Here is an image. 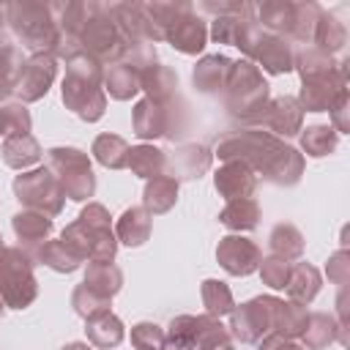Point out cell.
Here are the masks:
<instances>
[{
    "mask_svg": "<svg viewBox=\"0 0 350 350\" xmlns=\"http://www.w3.org/2000/svg\"><path fill=\"white\" fill-rule=\"evenodd\" d=\"M312 44H317V49H323V52H336V49H342V44H345V25L336 19V16H328L325 11H323V16H320V22H317V27H314V36H312Z\"/></svg>",
    "mask_w": 350,
    "mask_h": 350,
    "instance_id": "33",
    "label": "cell"
},
{
    "mask_svg": "<svg viewBox=\"0 0 350 350\" xmlns=\"http://www.w3.org/2000/svg\"><path fill=\"white\" fill-rule=\"evenodd\" d=\"M85 323H88V325H85L88 339H90L96 347L109 350V347H118V345H120V339H123V323H120L109 309H107V312H98V314H93V317H88Z\"/></svg>",
    "mask_w": 350,
    "mask_h": 350,
    "instance_id": "22",
    "label": "cell"
},
{
    "mask_svg": "<svg viewBox=\"0 0 350 350\" xmlns=\"http://www.w3.org/2000/svg\"><path fill=\"white\" fill-rule=\"evenodd\" d=\"M0 137H3V134H0Z\"/></svg>",
    "mask_w": 350,
    "mask_h": 350,
    "instance_id": "50",
    "label": "cell"
},
{
    "mask_svg": "<svg viewBox=\"0 0 350 350\" xmlns=\"http://www.w3.org/2000/svg\"><path fill=\"white\" fill-rule=\"evenodd\" d=\"M178 200V180L172 175H156L145 186V211L148 213H167Z\"/></svg>",
    "mask_w": 350,
    "mask_h": 350,
    "instance_id": "25",
    "label": "cell"
},
{
    "mask_svg": "<svg viewBox=\"0 0 350 350\" xmlns=\"http://www.w3.org/2000/svg\"><path fill=\"white\" fill-rule=\"evenodd\" d=\"M139 68H134V66H129V63H115V66H109L107 71H104V88H107V93L112 96V98H118V101H126V98H131L137 90H142V85H139Z\"/></svg>",
    "mask_w": 350,
    "mask_h": 350,
    "instance_id": "19",
    "label": "cell"
},
{
    "mask_svg": "<svg viewBox=\"0 0 350 350\" xmlns=\"http://www.w3.org/2000/svg\"><path fill=\"white\" fill-rule=\"evenodd\" d=\"M254 186H257V178H254V170L243 161H227L219 172H216V189L224 200H246L254 194Z\"/></svg>",
    "mask_w": 350,
    "mask_h": 350,
    "instance_id": "15",
    "label": "cell"
},
{
    "mask_svg": "<svg viewBox=\"0 0 350 350\" xmlns=\"http://www.w3.org/2000/svg\"><path fill=\"white\" fill-rule=\"evenodd\" d=\"M3 249H5V246H3V235H0V252H3Z\"/></svg>",
    "mask_w": 350,
    "mask_h": 350,
    "instance_id": "47",
    "label": "cell"
},
{
    "mask_svg": "<svg viewBox=\"0 0 350 350\" xmlns=\"http://www.w3.org/2000/svg\"><path fill=\"white\" fill-rule=\"evenodd\" d=\"M101 79H104L101 63L93 60L88 52H77L74 57L66 60L63 104L88 123L98 120L104 115V107H107Z\"/></svg>",
    "mask_w": 350,
    "mask_h": 350,
    "instance_id": "2",
    "label": "cell"
},
{
    "mask_svg": "<svg viewBox=\"0 0 350 350\" xmlns=\"http://www.w3.org/2000/svg\"><path fill=\"white\" fill-rule=\"evenodd\" d=\"M257 350H301V347L279 334H268V336H262V342H257Z\"/></svg>",
    "mask_w": 350,
    "mask_h": 350,
    "instance_id": "43",
    "label": "cell"
},
{
    "mask_svg": "<svg viewBox=\"0 0 350 350\" xmlns=\"http://www.w3.org/2000/svg\"><path fill=\"white\" fill-rule=\"evenodd\" d=\"M5 22L22 46L33 55H55L60 44V27L52 3H8Z\"/></svg>",
    "mask_w": 350,
    "mask_h": 350,
    "instance_id": "4",
    "label": "cell"
},
{
    "mask_svg": "<svg viewBox=\"0 0 350 350\" xmlns=\"http://www.w3.org/2000/svg\"><path fill=\"white\" fill-rule=\"evenodd\" d=\"M14 194L19 197L22 205H27L30 211H38L44 216H55L63 208L66 191L60 186V180L46 170H33V172H22L14 180Z\"/></svg>",
    "mask_w": 350,
    "mask_h": 350,
    "instance_id": "9",
    "label": "cell"
},
{
    "mask_svg": "<svg viewBox=\"0 0 350 350\" xmlns=\"http://www.w3.org/2000/svg\"><path fill=\"white\" fill-rule=\"evenodd\" d=\"M46 170L60 180L66 197H71L77 202L93 197L96 178L90 172L88 153H82L77 148H52V150H46Z\"/></svg>",
    "mask_w": 350,
    "mask_h": 350,
    "instance_id": "8",
    "label": "cell"
},
{
    "mask_svg": "<svg viewBox=\"0 0 350 350\" xmlns=\"http://www.w3.org/2000/svg\"><path fill=\"white\" fill-rule=\"evenodd\" d=\"M216 260L221 262V268L232 276H246L260 265V249L254 241L241 238V235H227L219 241L216 249Z\"/></svg>",
    "mask_w": 350,
    "mask_h": 350,
    "instance_id": "13",
    "label": "cell"
},
{
    "mask_svg": "<svg viewBox=\"0 0 350 350\" xmlns=\"http://www.w3.org/2000/svg\"><path fill=\"white\" fill-rule=\"evenodd\" d=\"M93 153L98 159V164L109 167V170H123L129 161V145L126 139L115 137V134H101L93 142Z\"/></svg>",
    "mask_w": 350,
    "mask_h": 350,
    "instance_id": "32",
    "label": "cell"
},
{
    "mask_svg": "<svg viewBox=\"0 0 350 350\" xmlns=\"http://www.w3.org/2000/svg\"><path fill=\"white\" fill-rule=\"evenodd\" d=\"M38 260H41L44 265H49L52 271H60V273H71V271H77L79 262H82L77 254H71V252L63 246V241H46V243L38 249Z\"/></svg>",
    "mask_w": 350,
    "mask_h": 350,
    "instance_id": "35",
    "label": "cell"
},
{
    "mask_svg": "<svg viewBox=\"0 0 350 350\" xmlns=\"http://www.w3.org/2000/svg\"><path fill=\"white\" fill-rule=\"evenodd\" d=\"M63 350H93V347H88V345H82V342H71V345H66Z\"/></svg>",
    "mask_w": 350,
    "mask_h": 350,
    "instance_id": "45",
    "label": "cell"
},
{
    "mask_svg": "<svg viewBox=\"0 0 350 350\" xmlns=\"http://www.w3.org/2000/svg\"><path fill=\"white\" fill-rule=\"evenodd\" d=\"M304 150L309 153V156H325L328 150H334V145H336V134H334V129H328V126H312V129H306L304 131Z\"/></svg>",
    "mask_w": 350,
    "mask_h": 350,
    "instance_id": "38",
    "label": "cell"
},
{
    "mask_svg": "<svg viewBox=\"0 0 350 350\" xmlns=\"http://www.w3.org/2000/svg\"><path fill=\"white\" fill-rule=\"evenodd\" d=\"M221 350H232V347H230V345H227V347H221Z\"/></svg>",
    "mask_w": 350,
    "mask_h": 350,
    "instance_id": "49",
    "label": "cell"
},
{
    "mask_svg": "<svg viewBox=\"0 0 350 350\" xmlns=\"http://www.w3.org/2000/svg\"><path fill=\"white\" fill-rule=\"evenodd\" d=\"M41 159V148L30 134H11L3 142V161L14 170H27Z\"/></svg>",
    "mask_w": 350,
    "mask_h": 350,
    "instance_id": "24",
    "label": "cell"
},
{
    "mask_svg": "<svg viewBox=\"0 0 350 350\" xmlns=\"http://www.w3.org/2000/svg\"><path fill=\"white\" fill-rule=\"evenodd\" d=\"M172 167V178H200L208 167H211V153L202 145H183L172 153L170 159Z\"/></svg>",
    "mask_w": 350,
    "mask_h": 350,
    "instance_id": "21",
    "label": "cell"
},
{
    "mask_svg": "<svg viewBox=\"0 0 350 350\" xmlns=\"http://www.w3.org/2000/svg\"><path fill=\"white\" fill-rule=\"evenodd\" d=\"M224 90H227V109L235 118H241L243 123L249 118H254L268 104V82L262 79L260 68L249 60L232 63Z\"/></svg>",
    "mask_w": 350,
    "mask_h": 350,
    "instance_id": "5",
    "label": "cell"
},
{
    "mask_svg": "<svg viewBox=\"0 0 350 350\" xmlns=\"http://www.w3.org/2000/svg\"><path fill=\"white\" fill-rule=\"evenodd\" d=\"M273 301L276 298H254L232 309V336L241 342H260L273 331Z\"/></svg>",
    "mask_w": 350,
    "mask_h": 350,
    "instance_id": "10",
    "label": "cell"
},
{
    "mask_svg": "<svg viewBox=\"0 0 350 350\" xmlns=\"http://www.w3.org/2000/svg\"><path fill=\"white\" fill-rule=\"evenodd\" d=\"M257 219H260V208L252 197L246 200H232L227 202V208L219 213V221L230 230H254L257 227Z\"/></svg>",
    "mask_w": 350,
    "mask_h": 350,
    "instance_id": "30",
    "label": "cell"
},
{
    "mask_svg": "<svg viewBox=\"0 0 350 350\" xmlns=\"http://www.w3.org/2000/svg\"><path fill=\"white\" fill-rule=\"evenodd\" d=\"M230 71H232V60L230 57L208 55L194 68V88L200 93H219V90H224V85L230 79Z\"/></svg>",
    "mask_w": 350,
    "mask_h": 350,
    "instance_id": "18",
    "label": "cell"
},
{
    "mask_svg": "<svg viewBox=\"0 0 350 350\" xmlns=\"http://www.w3.org/2000/svg\"><path fill=\"white\" fill-rule=\"evenodd\" d=\"M216 153L224 161H243L282 186H293L301 178L304 167L301 156L293 148L265 131H232L219 142Z\"/></svg>",
    "mask_w": 350,
    "mask_h": 350,
    "instance_id": "1",
    "label": "cell"
},
{
    "mask_svg": "<svg viewBox=\"0 0 350 350\" xmlns=\"http://www.w3.org/2000/svg\"><path fill=\"white\" fill-rule=\"evenodd\" d=\"M3 25H5V5H0V33H3Z\"/></svg>",
    "mask_w": 350,
    "mask_h": 350,
    "instance_id": "46",
    "label": "cell"
},
{
    "mask_svg": "<svg viewBox=\"0 0 350 350\" xmlns=\"http://www.w3.org/2000/svg\"><path fill=\"white\" fill-rule=\"evenodd\" d=\"M246 123L252 126H262L268 131H276V134H284V137H293L298 129H301V107L295 98H276V101H268L254 118H249Z\"/></svg>",
    "mask_w": 350,
    "mask_h": 350,
    "instance_id": "14",
    "label": "cell"
},
{
    "mask_svg": "<svg viewBox=\"0 0 350 350\" xmlns=\"http://www.w3.org/2000/svg\"><path fill=\"white\" fill-rule=\"evenodd\" d=\"M38 287L33 276V260L27 252L11 246L0 252V298L14 309H25L33 304Z\"/></svg>",
    "mask_w": 350,
    "mask_h": 350,
    "instance_id": "7",
    "label": "cell"
},
{
    "mask_svg": "<svg viewBox=\"0 0 350 350\" xmlns=\"http://www.w3.org/2000/svg\"><path fill=\"white\" fill-rule=\"evenodd\" d=\"M55 71H57L55 55H30L14 77V90L19 93L22 101H38L41 96H46Z\"/></svg>",
    "mask_w": 350,
    "mask_h": 350,
    "instance_id": "12",
    "label": "cell"
},
{
    "mask_svg": "<svg viewBox=\"0 0 350 350\" xmlns=\"http://www.w3.org/2000/svg\"><path fill=\"white\" fill-rule=\"evenodd\" d=\"M8 93H14V74H8V71L0 68V101H3Z\"/></svg>",
    "mask_w": 350,
    "mask_h": 350,
    "instance_id": "44",
    "label": "cell"
},
{
    "mask_svg": "<svg viewBox=\"0 0 350 350\" xmlns=\"http://www.w3.org/2000/svg\"><path fill=\"white\" fill-rule=\"evenodd\" d=\"M290 271H293V265H290L287 260L276 257V254H273V257H268V260H262V265H260L262 282H265V284H271L273 290H284V287H287Z\"/></svg>",
    "mask_w": 350,
    "mask_h": 350,
    "instance_id": "41",
    "label": "cell"
},
{
    "mask_svg": "<svg viewBox=\"0 0 350 350\" xmlns=\"http://www.w3.org/2000/svg\"><path fill=\"white\" fill-rule=\"evenodd\" d=\"M79 46L93 60L107 63V66H115L126 57V41H123L118 25L112 22V16L107 14L104 3H93V14L79 33Z\"/></svg>",
    "mask_w": 350,
    "mask_h": 350,
    "instance_id": "6",
    "label": "cell"
},
{
    "mask_svg": "<svg viewBox=\"0 0 350 350\" xmlns=\"http://www.w3.org/2000/svg\"><path fill=\"white\" fill-rule=\"evenodd\" d=\"M306 320H309V314H306V309L301 304H295V301L284 304L279 298L273 301V334H279L284 339L298 336V334H304Z\"/></svg>",
    "mask_w": 350,
    "mask_h": 350,
    "instance_id": "27",
    "label": "cell"
},
{
    "mask_svg": "<svg viewBox=\"0 0 350 350\" xmlns=\"http://www.w3.org/2000/svg\"><path fill=\"white\" fill-rule=\"evenodd\" d=\"M164 41H170V44H172L178 52H183V55H197V52H202L205 41H208V27H205V19L194 11L191 3H183V8L175 14V19L167 25Z\"/></svg>",
    "mask_w": 350,
    "mask_h": 350,
    "instance_id": "11",
    "label": "cell"
},
{
    "mask_svg": "<svg viewBox=\"0 0 350 350\" xmlns=\"http://www.w3.org/2000/svg\"><path fill=\"white\" fill-rule=\"evenodd\" d=\"M118 238L129 246H142L150 235V213L145 208H129L118 219Z\"/></svg>",
    "mask_w": 350,
    "mask_h": 350,
    "instance_id": "28",
    "label": "cell"
},
{
    "mask_svg": "<svg viewBox=\"0 0 350 350\" xmlns=\"http://www.w3.org/2000/svg\"><path fill=\"white\" fill-rule=\"evenodd\" d=\"M0 314H3V298H0Z\"/></svg>",
    "mask_w": 350,
    "mask_h": 350,
    "instance_id": "48",
    "label": "cell"
},
{
    "mask_svg": "<svg viewBox=\"0 0 350 350\" xmlns=\"http://www.w3.org/2000/svg\"><path fill=\"white\" fill-rule=\"evenodd\" d=\"M14 232L19 238V243L25 246H44L49 232H52V219L38 213V211H25L14 216Z\"/></svg>",
    "mask_w": 350,
    "mask_h": 350,
    "instance_id": "20",
    "label": "cell"
},
{
    "mask_svg": "<svg viewBox=\"0 0 350 350\" xmlns=\"http://www.w3.org/2000/svg\"><path fill=\"white\" fill-rule=\"evenodd\" d=\"M88 290H93L96 295L101 298H112L120 284H123V273L120 268H115L112 262H88V271H85V282H82Z\"/></svg>",
    "mask_w": 350,
    "mask_h": 350,
    "instance_id": "26",
    "label": "cell"
},
{
    "mask_svg": "<svg viewBox=\"0 0 350 350\" xmlns=\"http://www.w3.org/2000/svg\"><path fill=\"white\" fill-rule=\"evenodd\" d=\"M131 342L137 350H167L164 331L153 323H137L131 328Z\"/></svg>",
    "mask_w": 350,
    "mask_h": 350,
    "instance_id": "40",
    "label": "cell"
},
{
    "mask_svg": "<svg viewBox=\"0 0 350 350\" xmlns=\"http://www.w3.org/2000/svg\"><path fill=\"white\" fill-rule=\"evenodd\" d=\"M60 241L71 254H77L79 260L88 257L90 262H112L118 249V241L109 227V213L98 202L88 205L79 219L63 230Z\"/></svg>",
    "mask_w": 350,
    "mask_h": 350,
    "instance_id": "3",
    "label": "cell"
},
{
    "mask_svg": "<svg viewBox=\"0 0 350 350\" xmlns=\"http://www.w3.org/2000/svg\"><path fill=\"white\" fill-rule=\"evenodd\" d=\"M71 306H74V312L79 314V317H93V314H98V312H107L109 309V301L107 298H101V295H96L93 290H88L85 284H79L77 290H74V295H71Z\"/></svg>",
    "mask_w": 350,
    "mask_h": 350,
    "instance_id": "39",
    "label": "cell"
},
{
    "mask_svg": "<svg viewBox=\"0 0 350 350\" xmlns=\"http://www.w3.org/2000/svg\"><path fill=\"white\" fill-rule=\"evenodd\" d=\"M254 16H257V25L265 30V33H273V36H293V27H295V3H287V0H268L262 5H254Z\"/></svg>",
    "mask_w": 350,
    "mask_h": 350,
    "instance_id": "17",
    "label": "cell"
},
{
    "mask_svg": "<svg viewBox=\"0 0 350 350\" xmlns=\"http://www.w3.org/2000/svg\"><path fill=\"white\" fill-rule=\"evenodd\" d=\"M0 134L11 137V134H30V112L25 109V104H3L0 107Z\"/></svg>",
    "mask_w": 350,
    "mask_h": 350,
    "instance_id": "37",
    "label": "cell"
},
{
    "mask_svg": "<svg viewBox=\"0 0 350 350\" xmlns=\"http://www.w3.org/2000/svg\"><path fill=\"white\" fill-rule=\"evenodd\" d=\"M331 339H334V328H331L328 314H312L306 320V328H304V342L309 347H323Z\"/></svg>",
    "mask_w": 350,
    "mask_h": 350,
    "instance_id": "42",
    "label": "cell"
},
{
    "mask_svg": "<svg viewBox=\"0 0 350 350\" xmlns=\"http://www.w3.org/2000/svg\"><path fill=\"white\" fill-rule=\"evenodd\" d=\"M320 290V273L306 265V262H298L293 271H290V279H287V293L295 304H306L314 298V293Z\"/></svg>",
    "mask_w": 350,
    "mask_h": 350,
    "instance_id": "31",
    "label": "cell"
},
{
    "mask_svg": "<svg viewBox=\"0 0 350 350\" xmlns=\"http://www.w3.org/2000/svg\"><path fill=\"white\" fill-rule=\"evenodd\" d=\"M304 249V241H301V232L293 227V224H276L271 230V252L282 260H293L298 257Z\"/></svg>",
    "mask_w": 350,
    "mask_h": 350,
    "instance_id": "34",
    "label": "cell"
},
{
    "mask_svg": "<svg viewBox=\"0 0 350 350\" xmlns=\"http://www.w3.org/2000/svg\"><path fill=\"white\" fill-rule=\"evenodd\" d=\"M202 304L208 306V314H211V317H221V314H227V312L235 309L232 293L227 290V284H221V282H216V279L202 282Z\"/></svg>",
    "mask_w": 350,
    "mask_h": 350,
    "instance_id": "36",
    "label": "cell"
},
{
    "mask_svg": "<svg viewBox=\"0 0 350 350\" xmlns=\"http://www.w3.org/2000/svg\"><path fill=\"white\" fill-rule=\"evenodd\" d=\"M139 85H142V90H148V98H153V101H159V104H167V101L172 98L175 88H178V77H175L172 68L153 63V66L142 68Z\"/></svg>",
    "mask_w": 350,
    "mask_h": 350,
    "instance_id": "23",
    "label": "cell"
},
{
    "mask_svg": "<svg viewBox=\"0 0 350 350\" xmlns=\"http://www.w3.org/2000/svg\"><path fill=\"white\" fill-rule=\"evenodd\" d=\"M126 167H129L134 175L150 180V178L161 175V170L167 167V156H164V150H159V148H153V145L129 148V161H126Z\"/></svg>",
    "mask_w": 350,
    "mask_h": 350,
    "instance_id": "29",
    "label": "cell"
},
{
    "mask_svg": "<svg viewBox=\"0 0 350 350\" xmlns=\"http://www.w3.org/2000/svg\"><path fill=\"white\" fill-rule=\"evenodd\" d=\"M131 120H134V134L139 139H153V137L170 134V112L164 104H159L153 98L137 101Z\"/></svg>",
    "mask_w": 350,
    "mask_h": 350,
    "instance_id": "16",
    "label": "cell"
}]
</instances>
